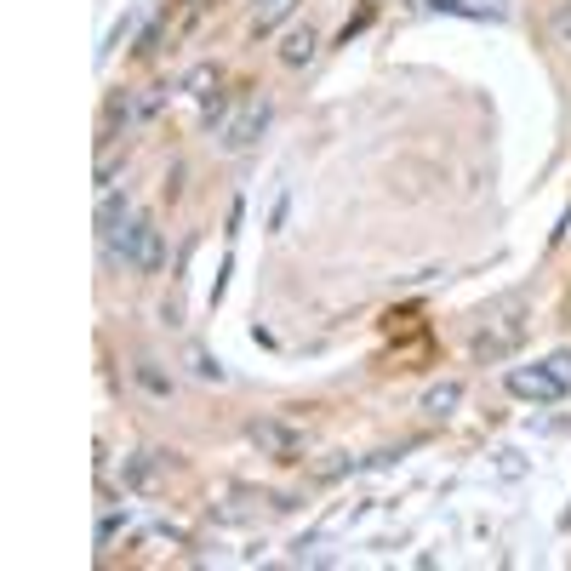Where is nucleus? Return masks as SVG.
Returning a JSON list of instances; mask_svg holds the SVG:
<instances>
[{"label":"nucleus","mask_w":571,"mask_h":571,"mask_svg":"<svg viewBox=\"0 0 571 571\" xmlns=\"http://www.w3.org/2000/svg\"><path fill=\"white\" fill-rule=\"evenodd\" d=\"M566 229H571V212H566Z\"/></svg>","instance_id":"obj_19"},{"label":"nucleus","mask_w":571,"mask_h":571,"mask_svg":"<svg viewBox=\"0 0 571 571\" xmlns=\"http://www.w3.org/2000/svg\"><path fill=\"white\" fill-rule=\"evenodd\" d=\"M503 389H509L514 400L549 406V400H560V394H566V383L549 372V360H537V366H509V372H503Z\"/></svg>","instance_id":"obj_4"},{"label":"nucleus","mask_w":571,"mask_h":571,"mask_svg":"<svg viewBox=\"0 0 571 571\" xmlns=\"http://www.w3.org/2000/svg\"><path fill=\"white\" fill-rule=\"evenodd\" d=\"M160 469H166V457L160 452H132L126 457V492H155Z\"/></svg>","instance_id":"obj_7"},{"label":"nucleus","mask_w":571,"mask_h":571,"mask_svg":"<svg viewBox=\"0 0 571 571\" xmlns=\"http://www.w3.org/2000/svg\"><path fill=\"white\" fill-rule=\"evenodd\" d=\"M520 343H526V297L509 292V297H497L492 309L480 315V332H474V360H509Z\"/></svg>","instance_id":"obj_1"},{"label":"nucleus","mask_w":571,"mask_h":571,"mask_svg":"<svg viewBox=\"0 0 571 571\" xmlns=\"http://www.w3.org/2000/svg\"><path fill=\"white\" fill-rule=\"evenodd\" d=\"M497 474H503V480L526 474V457H520V452H497Z\"/></svg>","instance_id":"obj_16"},{"label":"nucleus","mask_w":571,"mask_h":571,"mask_svg":"<svg viewBox=\"0 0 571 571\" xmlns=\"http://www.w3.org/2000/svg\"><path fill=\"white\" fill-rule=\"evenodd\" d=\"M172 103V86H143L138 98H132V126H143V120H155L160 109Z\"/></svg>","instance_id":"obj_12"},{"label":"nucleus","mask_w":571,"mask_h":571,"mask_svg":"<svg viewBox=\"0 0 571 571\" xmlns=\"http://www.w3.org/2000/svg\"><path fill=\"white\" fill-rule=\"evenodd\" d=\"M217 86H223L217 63H195V69L183 75V92H189V98H200V103H212V98H217Z\"/></svg>","instance_id":"obj_11"},{"label":"nucleus","mask_w":571,"mask_h":571,"mask_svg":"<svg viewBox=\"0 0 571 571\" xmlns=\"http://www.w3.org/2000/svg\"><path fill=\"white\" fill-rule=\"evenodd\" d=\"M189 366H195V377H206V383H223V366H217L206 349H195V360H189Z\"/></svg>","instance_id":"obj_15"},{"label":"nucleus","mask_w":571,"mask_h":571,"mask_svg":"<svg viewBox=\"0 0 571 571\" xmlns=\"http://www.w3.org/2000/svg\"><path fill=\"white\" fill-rule=\"evenodd\" d=\"M549 372H554V377H560V383L571 389V349H554V355H549Z\"/></svg>","instance_id":"obj_17"},{"label":"nucleus","mask_w":571,"mask_h":571,"mask_svg":"<svg viewBox=\"0 0 571 571\" xmlns=\"http://www.w3.org/2000/svg\"><path fill=\"white\" fill-rule=\"evenodd\" d=\"M120 526H126V509H109V514H103V520H98V549H109V543H115Z\"/></svg>","instance_id":"obj_14"},{"label":"nucleus","mask_w":571,"mask_h":571,"mask_svg":"<svg viewBox=\"0 0 571 571\" xmlns=\"http://www.w3.org/2000/svg\"><path fill=\"white\" fill-rule=\"evenodd\" d=\"M246 440H252L263 457H275V463H297V457L309 452V434L286 423V417H252L246 423Z\"/></svg>","instance_id":"obj_3"},{"label":"nucleus","mask_w":571,"mask_h":571,"mask_svg":"<svg viewBox=\"0 0 571 571\" xmlns=\"http://www.w3.org/2000/svg\"><path fill=\"white\" fill-rule=\"evenodd\" d=\"M315 46H320L315 29H292V35H286V46H280V63H286V69H303V63L315 58Z\"/></svg>","instance_id":"obj_10"},{"label":"nucleus","mask_w":571,"mask_h":571,"mask_svg":"<svg viewBox=\"0 0 571 571\" xmlns=\"http://www.w3.org/2000/svg\"><path fill=\"white\" fill-rule=\"evenodd\" d=\"M429 12H440V18H474V23H503L509 18L503 0H429Z\"/></svg>","instance_id":"obj_6"},{"label":"nucleus","mask_w":571,"mask_h":571,"mask_svg":"<svg viewBox=\"0 0 571 571\" xmlns=\"http://www.w3.org/2000/svg\"><path fill=\"white\" fill-rule=\"evenodd\" d=\"M103 257L120 263V269H138V275H160L166 269V235L155 223L132 217V223H120L115 235H103Z\"/></svg>","instance_id":"obj_2"},{"label":"nucleus","mask_w":571,"mask_h":571,"mask_svg":"<svg viewBox=\"0 0 571 571\" xmlns=\"http://www.w3.org/2000/svg\"><path fill=\"white\" fill-rule=\"evenodd\" d=\"M138 383H143L149 394H172V377L160 372L155 360H138Z\"/></svg>","instance_id":"obj_13"},{"label":"nucleus","mask_w":571,"mask_h":571,"mask_svg":"<svg viewBox=\"0 0 571 571\" xmlns=\"http://www.w3.org/2000/svg\"><path fill=\"white\" fill-rule=\"evenodd\" d=\"M457 406H463V383H457V377H446V383H434V389L423 394V417H434V423L452 417Z\"/></svg>","instance_id":"obj_9"},{"label":"nucleus","mask_w":571,"mask_h":571,"mask_svg":"<svg viewBox=\"0 0 571 571\" xmlns=\"http://www.w3.org/2000/svg\"><path fill=\"white\" fill-rule=\"evenodd\" d=\"M554 35H560V40H566V46H571V0H566V6H560V12H554Z\"/></svg>","instance_id":"obj_18"},{"label":"nucleus","mask_w":571,"mask_h":571,"mask_svg":"<svg viewBox=\"0 0 571 571\" xmlns=\"http://www.w3.org/2000/svg\"><path fill=\"white\" fill-rule=\"evenodd\" d=\"M269 120H275V103H269V98H252L235 120H229V126H223V132H217V143H223L229 155H240V149H252V143L269 132Z\"/></svg>","instance_id":"obj_5"},{"label":"nucleus","mask_w":571,"mask_h":571,"mask_svg":"<svg viewBox=\"0 0 571 571\" xmlns=\"http://www.w3.org/2000/svg\"><path fill=\"white\" fill-rule=\"evenodd\" d=\"M132 217H138V212H132V200L120 195V189H103V200H98V240L115 235L120 223H132Z\"/></svg>","instance_id":"obj_8"}]
</instances>
